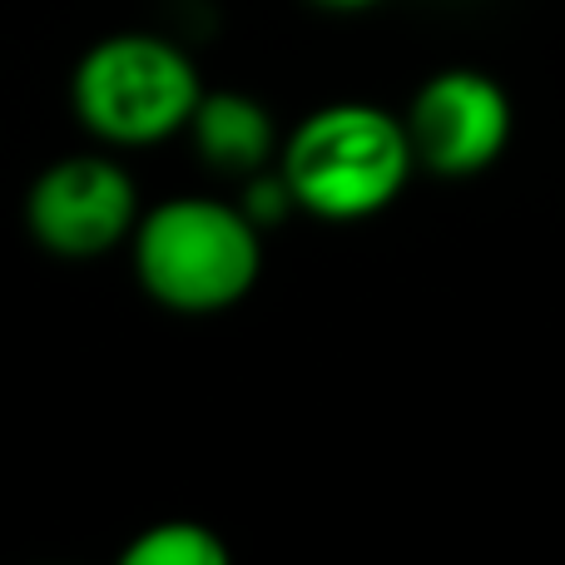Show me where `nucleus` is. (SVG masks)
Segmentation results:
<instances>
[{"label":"nucleus","instance_id":"423d86ee","mask_svg":"<svg viewBox=\"0 0 565 565\" xmlns=\"http://www.w3.org/2000/svg\"><path fill=\"white\" fill-rule=\"evenodd\" d=\"M189 139L194 154L224 179H258L282 149L268 105L244 89H204L189 119Z\"/></svg>","mask_w":565,"mask_h":565},{"label":"nucleus","instance_id":"39448f33","mask_svg":"<svg viewBox=\"0 0 565 565\" xmlns=\"http://www.w3.org/2000/svg\"><path fill=\"white\" fill-rule=\"evenodd\" d=\"M407 135L417 169L437 179H477L507 154L511 145V95L481 70H437L422 79L407 105Z\"/></svg>","mask_w":565,"mask_h":565},{"label":"nucleus","instance_id":"7ed1b4c3","mask_svg":"<svg viewBox=\"0 0 565 565\" xmlns=\"http://www.w3.org/2000/svg\"><path fill=\"white\" fill-rule=\"evenodd\" d=\"M204 79L199 65L164 35L119 30L79 55L70 75L75 119L109 149H149L189 135Z\"/></svg>","mask_w":565,"mask_h":565},{"label":"nucleus","instance_id":"0eeeda50","mask_svg":"<svg viewBox=\"0 0 565 565\" xmlns=\"http://www.w3.org/2000/svg\"><path fill=\"white\" fill-rule=\"evenodd\" d=\"M125 565H228V541L199 521H154L125 546Z\"/></svg>","mask_w":565,"mask_h":565},{"label":"nucleus","instance_id":"6e6552de","mask_svg":"<svg viewBox=\"0 0 565 565\" xmlns=\"http://www.w3.org/2000/svg\"><path fill=\"white\" fill-rule=\"evenodd\" d=\"M322 10H367V6H377V0H318Z\"/></svg>","mask_w":565,"mask_h":565},{"label":"nucleus","instance_id":"20e7f679","mask_svg":"<svg viewBox=\"0 0 565 565\" xmlns=\"http://www.w3.org/2000/svg\"><path fill=\"white\" fill-rule=\"evenodd\" d=\"M139 218V189L109 154H65L25 189V228L50 258L95 264L129 248Z\"/></svg>","mask_w":565,"mask_h":565},{"label":"nucleus","instance_id":"f03ea898","mask_svg":"<svg viewBox=\"0 0 565 565\" xmlns=\"http://www.w3.org/2000/svg\"><path fill=\"white\" fill-rule=\"evenodd\" d=\"M129 264L145 288L169 312L209 318L244 302L264 274V238L258 218L214 194H179L145 209Z\"/></svg>","mask_w":565,"mask_h":565},{"label":"nucleus","instance_id":"f257e3e1","mask_svg":"<svg viewBox=\"0 0 565 565\" xmlns=\"http://www.w3.org/2000/svg\"><path fill=\"white\" fill-rule=\"evenodd\" d=\"M412 154L407 119L367 99H338L312 109L282 135L278 179L292 209L322 224H362L392 209L407 189Z\"/></svg>","mask_w":565,"mask_h":565}]
</instances>
